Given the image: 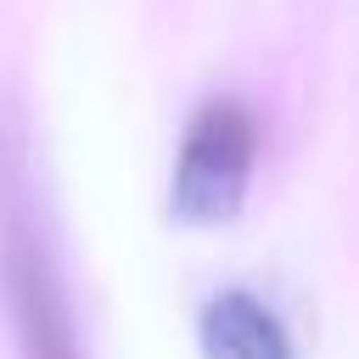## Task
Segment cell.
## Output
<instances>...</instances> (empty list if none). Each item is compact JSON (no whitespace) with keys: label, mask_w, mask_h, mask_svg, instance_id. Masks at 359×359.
I'll use <instances>...</instances> for the list:
<instances>
[{"label":"cell","mask_w":359,"mask_h":359,"mask_svg":"<svg viewBox=\"0 0 359 359\" xmlns=\"http://www.w3.org/2000/svg\"><path fill=\"white\" fill-rule=\"evenodd\" d=\"M0 280H6L22 359H84L50 241L39 230L28 157H22V135L11 123V107H0Z\"/></svg>","instance_id":"6da1fadb"},{"label":"cell","mask_w":359,"mask_h":359,"mask_svg":"<svg viewBox=\"0 0 359 359\" xmlns=\"http://www.w3.org/2000/svg\"><path fill=\"white\" fill-rule=\"evenodd\" d=\"M252 163H258V118L230 95L202 101L174 151V180H168L174 219H185L196 230L230 224L247 202Z\"/></svg>","instance_id":"7a4b0ae2"},{"label":"cell","mask_w":359,"mask_h":359,"mask_svg":"<svg viewBox=\"0 0 359 359\" xmlns=\"http://www.w3.org/2000/svg\"><path fill=\"white\" fill-rule=\"evenodd\" d=\"M196 342L208 359H297L286 325L275 320L269 303H258L252 292L230 286L213 292L196 314Z\"/></svg>","instance_id":"3957f363"}]
</instances>
